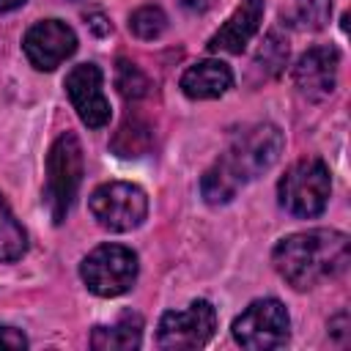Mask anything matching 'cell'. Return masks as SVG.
<instances>
[{"mask_svg":"<svg viewBox=\"0 0 351 351\" xmlns=\"http://www.w3.org/2000/svg\"><path fill=\"white\" fill-rule=\"evenodd\" d=\"M285 148V137L280 126L274 123H250L239 129L228 148L219 154V159L203 173L200 178V195L208 206H225L236 197V192L263 176L266 170L274 167Z\"/></svg>","mask_w":351,"mask_h":351,"instance_id":"1","label":"cell"},{"mask_svg":"<svg viewBox=\"0 0 351 351\" xmlns=\"http://www.w3.org/2000/svg\"><path fill=\"white\" fill-rule=\"evenodd\" d=\"M351 241L343 230L315 228L280 239L271 250L277 274L296 291H310L348 269Z\"/></svg>","mask_w":351,"mask_h":351,"instance_id":"2","label":"cell"},{"mask_svg":"<svg viewBox=\"0 0 351 351\" xmlns=\"http://www.w3.org/2000/svg\"><path fill=\"white\" fill-rule=\"evenodd\" d=\"M85 173V159H82V145L77 134L66 132L60 134L49 154H47V184H44V203L55 225H60L80 192Z\"/></svg>","mask_w":351,"mask_h":351,"instance_id":"3","label":"cell"},{"mask_svg":"<svg viewBox=\"0 0 351 351\" xmlns=\"http://www.w3.org/2000/svg\"><path fill=\"white\" fill-rule=\"evenodd\" d=\"M329 192H332L329 167L315 156L293 162L277 184L280 206L299 219H313L324 214L329 203Z\"/></svg>","mask_w":351,"mask_h":351,"instance_id":"4","label":"cell"},{"mask_svg":"<svg viewBox=\"0 0 351 351\" xmlns=\"http://www.w3.org/2000/svg\"><path fill=\"white\" fill-rule=\"evenodd\" d=\"M137 255L123 244H99L80 263V277L85 288L101 299L126 293L137 280Z\"/></svg>","mask_w":351,"mask_h":351,"instance_id":"5","label":"cell"},{"mask_svg":"<svg viewBox=\"0 0 351 351\" xmlns=\"http://www.w3.org/2000/svg\"><path fill=\"white\" fill-rule=\"evenodd\" d=\"M233 340L250 351H271L288 343L291 318L280 299H255L233 318Z\"/></svg>","mask_w":351,"mask_h":351,"instance_id":"6","label":"cell"},{"mask_svg":"<svg viewBox=\"0 0 351 351\" xmlns=\"http://www.w3.org/2000/svg\"><path fill=\"white\" fill-rule=\"evenodd\" d=\"M88 208L104 230L126 233V230L140 228L143 219L148 217V197L137 184L107 181V184H99L90 192Z\"/></svg>","mask_w":351,"mask_h":351,"instance_id":"7","label":"cell"},{"mask_svg":"<svg viewBox=\"0 0 351 351\" xmlns=\"http://www.w3.org/2000/svg\"><path fill=\"white\" fill-rule=\"evenodd\" d=\"M217 313L208 299H195L184 310H167L156 326V346L170 351L200 348L214 337Z\"/></svg>","mask_w":351,"mask_h":351,"instance_id":"8","label":"cell"},{"mask_svg":"<svg viewBox=\"0 0 351 351\" xmlns=\"http://www.w3.org/2000/svg\"><path fill=\"white\" fill-rule=\"evenodd\" d=\"M101 85L104 74L96 63H77L63 80L66 96L88 129H101L110 123V101Z\"/></svg>","mask_w":351,"mask_h":351,"instance_id":"9","label":"cell"},{"mask_svg":"<svg viewBox=\"0 0 351 351\" xmlns=\"http://www.w3.org/2000/svg\"><path fill=\"white\" fill-rule=\"evenodd\" d=\"M77 49V33L60 19H41L27 27L22 38V52L36 71H52Z\"/></svg>","mask_w":351,"mask_h":351,"instance_id":"10","label":"cell"},{"mask_svg":"<svg viewBox=\"0 0 351 351\" xmlns=\"http://www.w3.org/2000/svg\"><path fill=\"white\" fill-rule=\"evenodd\" d=\"M340 52L335 47H313L293 66V85L302 99L324 101L337 85Z\"/></svg>","mask_w":351,"mask_h":351,"instance_id":"11","label":"cell"},{"mask_svg":"<svg viewBox=\"0 0 351 351\" xmlns=\"http://www.w3.org/2000/svg\"><path fill=\"white\" fill-rule=\"evenodd\" d=\"M263 22V0H241L233 14L225 19V25L208 38V52H228V55H239L250 38L258 33Z\"/></svg>","mask_w":351,"mask_h":351,"instance_id":"12","label":"cell"},{"mask_svg":"<svg viewBox=\"0 0 351 351\" xmlns=\"http://www.w3.org/2000/svg\"><path fill=\"white\" fill-rule=\"evenodd\" d=\"M181 90L189 99H219L233 88V71L228 63L208 58V60H197L192 63L184 74H181Z\"/></svg>","mask_w":351,"mask_h":351,"instance_id":"13","label":"cell"},{"mask_svg":"<svg viewBox=\"0 0 351 351\" xmlns=\"http://www.w3.org/2000/svg\"><path fill=\"white\" fill-rule=\"evenodd\" d=\"M143 343V318L140 315H121L112 326H93L90 348L96 351H132Z\"/></svg>","mask_w":351,"mask_h":351,"instance_id":"14","label":"cell"},{"mask_svg":"<svg viewBox=\"0 0 351 351\" xmlns=\"http://www.w3.org/2000/svg\"><path fill=\"white\" fill-rule=\"evenodd\" d=\"M25 250H27V233L16 222V217L11 214L8 203L0 195V263L19 261Z\"/></svg>","mask_w":351,"mask_h":351,"instance_id":"15","label":"cell"},{"mask_svg":"<svg viewBox=\"0 0 351 351\" xmlns=\"http://www.w3.org/2000/svg\"><path fill=\"white\" fill-rule=\"evenodd\" d=\"M285 60H288V38H282L277 30H271L261 44V49L252 60V69L261 71L263 80H269V77H277L282 71Z\"/></svg>","mask_w":351,"mask_h":351,"instance_id":"16","label":"cell"},{"mask_svg":"<svg viewBox=\"0 0 351 351\" xmlns=\"http://www.w3.org/2000/svg\"><path fill=\"white\" fill-rule=\"evenodd\" d=\"M148 145H151V129L145 123H140V121H126L118 129L115 140H112V151L118 156H126V159L143 156L148 151Z\"/></svg>","mask_w":351,"mask_h":351,"instance_id":"17","label":"cell"},{"mask_svg":"<svg viewBox=\"0 0 351 351\" xmlns=\"http://www.w3.org/2000/svg\"><path fill=\"white\" fill-rule=\"evenodd\" d=\"M165 27H167V16H165V11H162L159 5H140V8L129 16V30H132L137 38H143V41L159 38V36L165 33Z\"/></svg>","mask_w":351,"mask_h":351,"instance_id":"18","label":"cell"},{"mask_svg":"<svg viewBox=\"0 0 351 351\" xmlns=\"http://www.w3.org/2000/svg\"><path fill=\"white\" fill-rule=\"evenodd\" d=\"M115 85H118V90H121L126 99H140V96L148 90V80H145V74H143L134 63H129V60H118Z\"/></svg>","mask_w":351,"mask_h":351,"instance_id":"19","label":"cell"},{"mask_svg":"<svg viewBox=\"0 0 351 351\" xmlns=\"http://www.w3.org/2000/svg\"><path fill=\"white\" fill-rule=\"evenodd\" d=\"M296 14L304 27L321 30L332 16V0H296Z\"/></svg>","mask_w":351,"mask_h":351,"instance_id":"20","label":"cell"},{"mask_svg":"<svg viewBox=\"0 0 351 351\" xmlns=\"http://www.w3.org/2000/svg\"><path fill=\"white\" fill-rule=\"evenodd\" d=\"M0 348L22 351V348H27V337L14 326H0Z\"/></svg>","mask_w":351,"mask_h":351,"instance_id":"21","label":"cell"},{"mask_svg":"<svg viewBox=\"0 0 351 351\" xmlns=\"http://www.w3.org/2000/svg\"><path fill=\"white\" fill-rule=\"evenodd\" d=\"M181 5L189 11H206L211 5V0H181Z\"/></svg>","mask_w":351,"mask_h":351,"instance_id":"22","label":"cell"},{"mask_svg":"<svg viewBox=\"0 0 351 351\" xmlns=\"http://www.w3.org/2000/svg\"><path fill=\"white\" fill-rule=\"evenodd\" d=\"M19 5H25V0H0V14L14 11V8H19Z\"/></svg>","mask_w":351,"mask_h":351,"instance_id":"23","label":"cell"}]
</instances>
